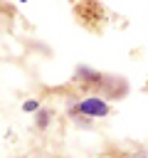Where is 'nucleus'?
<instances>
[{
  "label": "nucleus",
  "mask_w": 148,
  "mask_h": 158,
  "mask_svg": "<svg viewBox=\"0 0 148 158\" xmlns=\"http://www.w3.org/2000/svg\"><path fill=\"white\" fill-rule=\"evenodd\" d=\"M79 111L86 114V116H104V114L109 111V106H106V101L91 96V99H84V101L79 104Z\"/></svg>",
  "instance_id": "1"
},
{
  "label": "nucleus",
  "mask_w": 148,
  "mask_h": 158,
  "mask_svg": "<svg viewBox=\"0 0 148 158\" xmlns=\"http://www.w3.org/2000/svg\"><path fill=\"white\" fill-rule=\"evenodd\" d=\"M35 109H37V101H27L25 104V111H35Z\"/></svg>",
  "instance_id": "2"
},
{
  "label": "nucleus",
  "mask_w": 148,
  "mask_h": 158,
  "mask_svg": "<svg viewBox=\"0 0 148 158\" xmlns=\"http://www.w3.org/2000/svg\"><path fill=\"white\" fill-rule=\"evenodd\" d=\"M123 158H148L146 153H141V156H123Z\"/></svg>",
  "instance_id": "3"
}]
</instances>
